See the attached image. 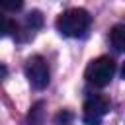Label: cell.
Returning <instances> with one entry per match:
<instances>
[{"label":"cell","instance_id":"cell-3","mask_svg":"<svg viewBox=\"0 0 125 125\" xmlns=\"http://www.w3.org/2000/svg\"><path fill=\"white\" fill-rule=\"evenodd\" d=\"M107 111H109V100L102 94H92L84 102L82 119L86 125H100Z\"/></svg>","mask_w":125,"mask_h":125},{"label":"cell","instance_id":"cell-9","mask_svg":"<svg viewBox=\"0 0 125 125\" xmlns=\"http://www.w3.org/2000/svg\"><path fill=\"white\" fill-rule=\"evenodd\" d=\"M21 6H23L21 2H0V10H10V12L20 10Z\"/></svg>","mask_w":125,"mask_h":125},{"label":"cell","instance_id":"cell-2","mask_svg":"<svg viewBox=\"0 0 125 125\" xmlns=\"http://www.w3.org/2000/svg\"><path fill=\"white\" fill-rule=\"evenodd\" d=\"M113 74H115V61L111 57H98V59L90 61L86 70H84L86 82L96 86V88L107 86L111 82Z\"/></svg>","mask_w":125,"mask_h":125},{"label":"cell","instance_id":"cell-5","mask_svg":"<svg viewBox=\"0 0 125 125\" xmlns=\"http://www.w3.org/2000/svg\"><path fill=\"white\" fill-rule=\"evenodd\" d=\"M109 41L117 53H123L125 51V25H121V23L115 25L109 33Z\"/></svg>","mask_w":125,"mask_h":125},{"label":"cell","instance_id":"cell-10","mask_svg":"<svg viewBox=\"0 0 125 125\" xmlns=\"http://www.w3.org/2000/svg\"><path fill=\"white\" fill-rule=\"evenodd\" d=\"M6 74H8V68H6L4 64H0V80H4V78H6Z\"/></svg>","mask_w":125,"mask_h":125},{"label":"cell","instance_id":"cell-8","mask_svg":"<svg viewBox=\"0 0 125 125\" xmlns=\"http://www.w3.org/2000/svg\"><path fill=\"white\" fill-rule=\"evenodd\" d=\"M70 119H72V113H68V111H61V113L55 117V121H57L59 125H68Z\"/></svg>","mask_w":125,"mask_h":125},{"label":"cell","instance_id":"cell-1","mask_svg":"<svg viewBox=\"0 0 125 125\" xmlns=\"http://www.w3.org/2000/svg\"><path fill=\"white\" fill-rule=\"evenodd\" d=\"M90 14L84 8H68L57 18V29L66 37H82L90 27Z\"/></svg>","mask_w":125,"mask_h":125},{"label":"cell","instance_id":"cell-4","mask_svg":"<svg viewBox=\"0 0 125 125\" xmlns=\"http://www.w3.org/2000/svg\"><path fill=\"white\" fill-rule=\"evenodd\" d=\"M25 76H27L29 84L35 90L47 88V84H49V66H47L45 59L39 57V55L29 57L27 62H25Z\"/></svg>","mask_w":125,"mask_h":125},{"label":"cell","instance_id":"cell-7","mask_svg":"<svg viewBox=\"0 0 125 125\" xmlns=\"http://www.w3.org/2000/svg\"><path fill=\"white\" fill-rule=\"evenodd\" d=\"M25 23H27V27H29V29H37V27H41L43 18H41V14H39V12H31V14H27V16H25Z\"/></svg>","mask_w":125,"mask_h":125},{"label":"cell","instance_id":"cell-6","mask_svg":"<svg viewBox=\"0 0 125 125\" xmlns=\"http://www.w3.org/2000/svg\"><path fill=\"white\" fill-rule=\"evenodd\" d=\"M16 33H18V23H16L10 16H6V14L0 12V37L16 35Z\"/></svg>","mask_w":125,"mask_h":125}]
</instances>
